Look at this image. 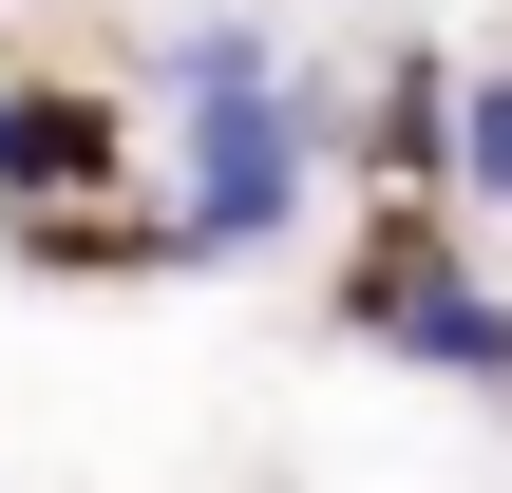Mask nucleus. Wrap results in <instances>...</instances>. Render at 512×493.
<instances>
[{
	"mask_svg": "<svg viewBox=\"0 0 512 493\" xmlns=\"http://www.w3.org/2000/svg\"><path fill=\"white\" fill-rule=\"evenodd\" d=\"M304 190H323V95H285V76H266V95H209V114H190V209H171V247H209V266H228V247H285Z\"/></svg>",
	"mask_w": 512,
	"mask_h": 493,
	"instance_id": "1",
	"label": "nucleus"
},
{
	"mask_svg": "<svg viewBox=\"0 0 512 493\" xmlns=\"http://www.w3.org/2000/svg\"><path fill=\"white\" fill-rule=\"evenodd\" d=\"M380 342L437 361V380H512V304H494V285H456V266H399V285H380Z\"/></svg>",
	"mask_w": 512,
	"mask_h": 493,
	"instance_id": "2",
	"label": "nucleus"
},
{
	"mask_svg": "<svg viewBox=\"0 0 512 493\" xmlns=\"http://www.w3.org/2000/svg\"><path fill=\"white\" fill-rule=\"evenodd\" d=\"M152 76H171V114H209V95H266V76H285V38H266V19H190Z\"/></svg>",
	"mask_w": 512,
	"mask_h": 493,
	"instance_id": "3",
	"label": "nucleus"
},
{
	"mask_svg": "<svg viewBox=\"0 0 512 493\" xmlns=\"http://www.w3.org/2000/svg\"><path fill=\"white\" fill-rule=\"evenodd\" d=\"M437 152H456V190H475V209H512V57L475 76V95H437Z\"/></svg>",
	"mask_w": 512,
	"mask_h": 493,
	"instance_id": "4",
	"label": "nucleus"
},
{
	"mask_svg": "<svg viewBox=\"0 0 512 493\" xmlns=\"http://www.w3.org/2000/svg\"><path fill=\"white\" fill-rule=\"evenodd\" d=\"M57 171H95V114H57V95H0V190H57Z\"/></svg>",
	"mask_w": 512,
	"mask_h": 493,
	"instance_id": "5",
	"label": "nucleus"
}]
</instances>
